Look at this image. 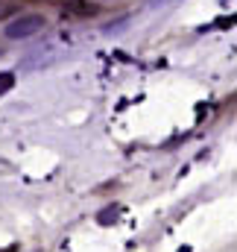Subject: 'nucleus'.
<instances>
[{
	"label": "nucleus",
	"instance_id": "f257e3e1",
	"mask_svg": "<svg viewBox=\"0 0 237 252\" xmlns=\"http://www.w3.org/2000/svg\"><path fill=\"white\" fill-rule=\"evenodd\" d=\"M47 21H44V15H35V12H30V15H18V18H12L9 24H6V38H30V35H35V32H41V27H44Z\"/></svg>",
	"mask_w": 237,
	"mask_h": 252
},
{
	"label": "nucleus",
	"instance_id": "f03ea898",
	"mask_svg": "<svg viewBox=\"0 0 237 252\" xmlns=\"http://www.w3.org/2000/svg\"><path fill=\"white\" fill-rule=\"evenodd\" d=\"M12 85H15V73H12V70H3V73H0V94H6Z\"/></svg>",
	"mask_w": 237,
	"mask_h": 252
},
{
	"label": "nucleus",
	"instance_id": "7ed1b4c3",
	"mask_svg": "<svg viewBox=\"0 0 237 252\" xmlns=\"http://www.w3.org/2000/svg\"><path fill=\"white\" fill-rule=\"evenodd\" d=\"M118 220V208H106V211H100V217H97V223H103V226H109V223H115Z\"/></svg>",
	"mask_w": 237,
	"mask_h": 252
},
{
	"label": "nucleus",
	"instance_id": "20e7f679",
	"mask_svg": "<svg viewBox=\"0 0 237 252\" xmlns=\"http://www.w3.org/2000/svg\"><path fill=\"white\" fill-rule=\"evenodd\" d=\"M15 12H18L15 3H0V18H9V15H15Z\"/></svg>",
	"mask_w": 237,
	"mask_h": 252
},
{
	"label": "nucleus",
	"instance_id": "39448f33",
	"mask_svg": "<svg viewBox=\"0 0 237 252\" xmlns=\"http://www.w3.org/2000/svg\"><path fill=\"white\" fill-rule=\"evenodd\" d=\"M0 252H18V244H9L6 250H0Z\"/></svg>",
	"mask_w": 237,
	"mask_h": 252
},
{
	"label": "nucleus",
	"instance_id": "423d86ee",
	"mask_svg": "<svg viewBox=\"0 0 237 252\" xmlns=\"http://www.w3.org/2000/svg\"><path fill=\"white\" fill-rule=\"evenodd\" d=\"M0 53H3V50H0Z\"/></svg>",
	"mask_w": 237,
	"mask_h": 252
}]
</instances>
